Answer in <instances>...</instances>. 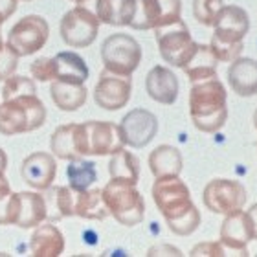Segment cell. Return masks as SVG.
I'll return each instance as SVG.
<instances>
[{"label":"cell","mask_w":257,"mask_h":257,"mask_svg":"<svg viewBox=\"0 0 257 257\" xmlns=\"http://www.w3.org/2000/svg\"><path fill=\"white\" fill-rule=\"evenodd\" d=\"M153 200L175 235L186 237L200 226V211L191 200V193L180 177H162L153 184Z\"/></svg>","instance_id":"obj_1"},{"label":"cell","mask_w":257,"mask_h":257,"mask_svg":"<svg viewBox=\"0 0 257 257\" xmlns=\"http://www.w3.org/2000/svg\"><path fill=\"white\" fill-rule=\"evenodd\" d=\"M228 94L219 77L195 81L189 90V116L193 125L202 133L213 134L228 119Z\"/></svg>","instance_id":"obj_2"},{"label":"cell","mask_w":257,"mask_h":257,"mask_svg":"<svg viewBox=\"0 0 257 257\" xmlns=\"http://www.w3.org/2000/svg\"><path fill=\"white\" fill-rule=\"evenodd\" d=\"M250 32V19L241 6H222L213 22V37L209 48L222 63H231L241 57L244 44L242 39Z\"/></svg>","instance_id":"obj_3"},{"label":"cell","mask_w":257,"mask_h":257,"mask_svg":"<svg viewBox=\"0 0 257 257\" xmlns=\"http://www.w3.org/2000/svg\"><path fill=\"white\" fill-rule=\"evenodd\" d=\"M46 121V107L37 94L17 96L0 103V134L17 136L41 128Z\"/></svg>","instance_id":"obj_4"},{"label":"cell","mask_w":257,"mask_h":257,"mask_svg":"<svg viewBox=\"0 0 257 257\" xmlns=\"http://www.w3.org/2000/svg\"><path fill=\"white\" fill-rule=\"evenodd\" d=\"M75 151L83 156H107L114 155L125 147L119 125L112 121H85L74 125Z\"/></svg>","instance_id":"obj_5"},{"label":"cell","mask_w":257,"mask_h":257,"mask_svg":"<svg viewBox=\"0 0 257 257\" xmlns=\"http://www.w3.org/2000/svg\"><path fill=\"white\" fill-rule=\"evenodd\" d=\"M46 215L48 209L43 193H10L0 202V226L15 224L22 230H28L46 222Z\"/></svg>","instance_id":"obj_6"},{"label":"cell","mask_w":257,"mask_h":257,"mask_svg":"<svg viewBox=\"0 0 257 257\" xmlns=\"http://www.w3.org/2000/svg\"><path fill=\"white\" fill-rule=\"evenodd\" d=\"M103 202L108 215H112L121 226H136L145 217V200L134 184L112 180L101 189Z\"/></svg>","instance_id":"obj_7"},{"label":"cell","mask_w":257,"mask_h":257,"mask_svg":"<svg viewBox=\"0 0 257 257\" xmlns=\"http://www.w3.org/2000/svg\"><path fill=\"white\" fill-rule=\"evenodd\" d=\"M155 39L162 59L177 68H184L188 64L198 46V43L193 41L189 28L182 19L166 26L155 28Z\"/></svg>","instance_id":"obj_8"},{"label":"cell","mask_w":257,"mask_h":257,"mask_svg":"<svg viewBox=\"0 0 257 257\" xmlns=\"http://www.w3.org/2000/svg\"><path fill=\"white\" fill-rule=\"evenodd\" d=\"M105 70L119 75H133L142 63V46L127 33H112L101 44Z\"/></svg>","instance_id":"obj_9"},{"label":"cell","mask_w":257,"mask_h":257,"mask_svg":"<svg viewBox=\"0 0 257 257\" xmlns=\"http://www.w3.org/2000/svg\"><path fill=\"white\" fill-rule=\"evenodd\" d=\"M99 19L85 6H75L66 11L59 22L61 39L70 48H88L97 39Z\"/></svg>","instance_id":"obj_10"},{"label":"cell","mask_w":257,"mask_h":257,"mask_svg":"<svg viewBox=\"0 0 257 257\" xmlns=\"http://www.w3.org/2000/svg\"><path fill=\"white\" fill-rule=\"evenodd\" d=\"M50 37V24L41 15H26L21 21L15 22L8 33V46L15 52L19 57L37 54L44 48V44Z\"/></svg>","instance_id":"obj_11"},{"label":"cell","mask_w":257,"mask_h":257,"mask_svg":"<svg viewBox=\"0 0 257 257\" xmlns=\"http://www.w3.org/2000/svg\"><path fill=\"white\" fill-rule=\"evenodd\" d=\"M204 206L219 215L233 213L246 204V189L239 180L231 178H213L206 184L202 191Z\"/></svg>","instance_id":"obj_12"},{"label":"cell","mask_w":257,"mask_h":257,"mask_svg":"<svg viewBox=\"0 0 257 257\" xmlns=\"http://www.w3.org/2000/svg\"><path fill=\"white\" fill-rule=\"evenodd\" d=\"M182 19V0H136L133 30H155Z\"/></svg>","instance_id":"obj_13"},{"label":"cell","mask_w":257,"mask_h":257,"mask_svg":"<svg viewBox=\"0 0 257 257\" xmlns=\"http://www.w3.org/2000/svg\"><path fill=\"white\" fill-rule=\"evenodd\" d=\"M133 79L131 75H119L103 68L94 88V101L105 110H119L131 99Z\"/></svg>","instance_id":"obj_14"},{"label":"cell","mask_w":257,"mask_h":257,"mask_svg":"<svg viewBox=\"0 0 257 257\" xmlns=\"http://www.w3.org/2000/svg\"><path fill=\"white\" fill-rule=\"evenodd\" d=\"M119 131L125 145L133 149H142L155 140L158 133V118L147 108H134L123 116Z\"/></svg>","instance_id":"obj_15"},{"label":"cell","mask_w":257,"mask_h":257,"mask_svg":"<svg viewBox=\"0 0 257 257\" xmlns=\"http://www.w3.org/2000/svg\"><path fill=\"white\" fill-rule=\"evenodd\" d=\"M253 241L252 220L248 217V211L237 209L233 213H228L220 226V242L224 244L228 252L235 255H248V242Z\"/></svg>","instance_id":"obj_16"},{"label":"cell","mask_w":257,"mask_h":257,"mask_svg":"<svg viewBox=\"0 0 257 257\" xmlns=\"http://www.w3.org/2000/svg\"><path fill=\"white\" fill-rule=\"evenodd\" d=\"M21 175L28 186H32L33 189H39V191H44L54 184L55 175H57V164H55L54 155L43 153V151L32 153L22 162Z\"/></svg>","instance_id":"obj_17"},{"label":"cell","mask_w":257,"mask_h":257,"mask_svg":"<svg viewBox=\"0 0 257 257\" xmlns=\"http://www.w3.org/2000/svg\"><path fill=\"white\" fill-rule=\"evenodd\" d=\"M145 90L151 99H155L156 103L173 105L177 101L178 90H180L178 77L167 66L156 64L149 70V74L145 77Z\"/></svg>","instance_id":"obj_18"},{"label":"cell","mask_w":257,"mask_h":257,"mask_svg":"<svg viewBox=\"0 0 257 257\" xmlns=\"http://www.w3.org/2000/svg\"><path fill=\"white\" fill-rule=\"evenodd\" d=\"M228 83L231 90L241 97L257 94V61L250 57H237L228 68Z\"/></svg>","instance_id":"obj_19"},{"label":"cell","mask_w":257,"mask_h":257,"mask_svg":"<svg viewBox=\"0 0 257 257\" xmlns=\"http://www.w3.org/2000/svg\"><path fill=\"white\" fill-rule=\"evenodd\" d=\"M33 257H59L64 252V235L55 224H39L30 239Z\"/></svg>","instance_id":"obj_20"},{"label":"cell","mask_w":257,"mask_h":257,"mask_svg":"<svg viewBox=\"0 0 257 257\" xmlns=\"http://www.w3.org/2000/svg\"><path fill=\"white\" fill-rule=\"evenodd\" d=\"M54 59V81L85 85L88 79V66L85 59L75 52H59Z\"/></svg>","instance_id":"obj_21"},{"label":"cell","mask_w":257,"mask_h":257,"mask_svg":"<svg viewBox=\"0 0 257 257\" xmlns=\"http://www.w3.org/2000/svg\"><path fill=\"white\" fill-rule=\"evenodd\" d=\"M46 200V220L57 222L66 217H74V204H75V189L70 186H50L43 191Z\"/></svg>","instance_id":"obj_22"},{"label":"cell","mask_w":257,"mask_h":257,"mask_svg":"<svg viewBox=\"0 0 257 257\" xmlns=\"http://www.w3.org/2000/svg\"><path fill=\"white\" fill-rule=\"evenodd\" d=\"M136 0H96V17L108 26H131Z\"/></svg>","instance_id":"obj_23"},{"label":"cell","mask_w":257,"mask_h":257,"mask_svg":"<svg viewBox=\"0 0 257 257\" xmlns=\"http://www.w3.org/2000/svg\"><path fill=\"white\" fill-rule=\"evenodd\" d=\"M182 155L173 145H158L149 155V169L155 175V178L177 177L182 173Z\"/></svg>","instance_id":"obj_24"},{"label":"cell","mask_w":257,"mask_h":257,"mask_svg":"<svg viewBox=\"0 0 257 257\" xmlns=\"http://www.w3.org/2000/svg\"><path fill=\"white\" fill-rule=\"evenodd\" d=\"M50 96H52V101L57 105V108H61L64 112H74V110H79L86 103L88 90H86L85 85L64 83V81H52Z\"/></svg>","instance_id":"obj_25"},{"label":"cell","mask_w":257,"mask_h":257,"mask_svg":"<svg viewBox=\"0 0 257 257\" xmlns=\"http://www.w3.org/2000/svg\"><path fill=\"white\" fill-rule=\"evenodd\" d=\"M217 64H219V59L215 57L209 44H198L193 57L188 61V64L182 70L186 72L188 79L191 83H195V81L217 77Z\"/></svg>","instance_id":"obj_26"},{"label":"cell","mask_w":257,"mask_h":257,"mask_svg":"<svg viewBox=\"0 0 257 257\" xmlns=\"http://www.w3.org/2000/svg\"><path fill=\"white\" fill-rule=\"evenodd\" d=\"M74 217L88 220H103L108 217V209L103 202L101 189H75Z\"/></svg>","instance_id":"obj_27"},{"label":"cell","mask_w":257,"mask_h":257,"mask_svg":"<svg viewBox=\"0 0 257 257\" xmlns=\"http://www.w3.org/2000/svg\"><path fill=\"white\" fill-rule=\"evenodd\" d=\"M110 162H108V173L112 180H121V182L128 184H138L140 180V160L138 156H134L131 151H118L110 155Z\"/></svg>","instance_id":"obj_28"},{"label":"cell","mask_w":257,"mask_h":257,"mask_svg":"<svg viewBox=\"0 0 257 257\" xmlns=\"http://www.w3.org/2000/svg\"><path fill=\"white\" fill-rule=\"evenodd\" d=\"M66 177H68V184L72 189H77V191L88 189L97 180L96 164L83 160V158L70 160L68 167H66Z\"/></svg>","instance_id":"obj_29"},{"label":"cell","mask_w":257,"mask_h":257,"mask_svg":"<svg viewBox=\"0 0 257 257\" xmlns=\"http://www.w3.org/2000/svg\"><path fill=\"white\" fill-rule=\"evenodd\" d=\"M26 94H37V86L32 77L26 75H11L4 81L2 86V99H11L17 96H26Z\"/></svg>","instance_id":"obj_30"},{"label":"cell","mask_w":257,"mask_h":257,"mask_svg":"<svg viewBox=\"0 0 257 257\" xmlns=\"http://www.w3.org/2000/svg\"><path fill=\"white\" fill-rule=\"evenodd\" d=\"M222 6V0H193V17L202 26H213Z\"/></svg>","instance_id":"obj_31"},{"label":"cell","mask_w":257,"mask_h":257,"mask_svg":"<svg viewBox=\"0 0 257 257\" xmlns=\"http://www.w3.org/2000/svg\"><path fill=\"white\" fill-rule=\"evenodd\" d=\"M17 66H19V55L8 44H4L0 48V81H6L15 74Z\"/></svg>","instance_id":"obj_32"},{"label":"cell","mask_w":257,"mask_h":257,"mask_svg":"<svg viewBox=\"0 0 257 257\" xmlns=\"http://www.w3.org/2000/svg\"><path fill=\"white\" fill-rule=\"evenodd\" d=\"M32 77H35L37 81H54V59L52 57H39L32 63L30 66Z\"/></svg>","instance_id":"obj_33"},{"label":"cell","mask_w":257,"mask_h":257,"mask_svg":"<svg viewBox=\"0 0 257 257\" xmlns=\"http://www.w3.org/2000/svg\"><path fill=\"white\" fill-rule=\"evenodd\" d=\"M228 250L224 248L222 242H215V241H206V242H200L197 246L191 248V252L189 255L191 257H200V255H208V257H222V255H228Z\"/></svg>","instance_id":"obj_34"},{"label":"cell","mask_w":257,"mask_h":257,"mask_svg":"<svg viewBox=\"0 0 257 257\" xmlns=\"http://www.w3.org/2000/svg\"><path fill=\"white\" fill-rule=\"evenodd\" d=\"M17 2L19 0H0V26L17 11Z\"/></svg>","instance_id":"obj_35"},{"label":"cell","mask_w":257,"mask_h":257,"mask_svg":"<svg viewBox=\"0 0 257 257\" xmlns=\"http://www.w3.org/2000/svg\"><path fill=\"white\" fill-rule=\"evenodd\" d=\"M155 252H164V253H160V255H182V252H180L178 248H173V246H155V248H151L147 255H153Z\"/></svg>","instance_id":"obj_36"},{"label":"cell","mask_w":257,"mask_h":257,"mask_svg":"<svg viewBox=\"0 0 257 257\" xmlns=\"http://www.w3.org/2000/svg\"><path fill=\"white\" fill-rule=\"evenodd\" d=\"M248 217H250V220H252L253 239H257V204H253L252 208L248 209Z\"/></svg>","instance_id":"obj_37"},{"label":"cell","mask_w":257,"mask_h":257,"mask_svg":"<svg viewBox=\"0 0 257 257\" xmlns=\"http://www.w3.org/2000/svg\"><path fill=\"white\" fill-rule=\"evenodd\" d=\"M6 167H8V156H6V153L0 147V173H4Z\"/></svg>","instance_id":"obj_38"},{"label":"cell","mask_w":257,"mask_h":257,"mask_svg":"<svg viewBox=\"0 0 257 257\" xmlns=\"http://www.w3.org/2000/svg\"><path fill=\"white\" fill-rule=\"evenodd\" d=\"M253 123H255V128H257V108H255V112H253Z\"/></svg>","instance_id":"obj_39"},{"label":"cell","mask_w":257,"mask_h":257,"mask_svg":"<svg viewBox=\"0 0 257 257\" xmlns=\"http://www.w3.org/2000/svg\"><path fill=\"white\" fill-rule=\"evenodd\" d=\"M4 46V41H2V33H0V48Z\"/></svg>","instance_id":"obj_40"},{"label":"cell","mask_w":257,"mask_h":257,"mask_svg":"<svg viewBox=\"0 0 257 257\" xmlns=\"http://www.w3.org/2000/svg\"><path fill=\"white\" fill-rule=\"evenodd\" d=\"M72 2H77V4H81V2H85V0H72Z\"/></svg>","instance_id":"obj_41"},{"label":"cell","mask_w":257,"mask_h":257,"mask_svg":"<svg viewBox=\"0 0 257 257\" xmlns=\"http://www.w3.org/2000/svg\"><path fill=\"white\" fill-rule=\"evenodd\" d=\"M22 2H33V0H22Z\"/></svg>","instance_id":"obj_42"}]
</instances>
